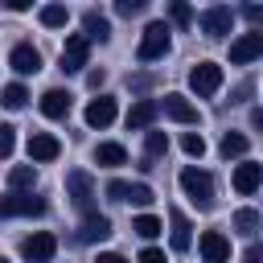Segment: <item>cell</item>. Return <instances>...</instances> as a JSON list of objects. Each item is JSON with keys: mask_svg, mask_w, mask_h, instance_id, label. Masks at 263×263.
Returning a JSON list of instances; mask_svg holds the SVG:
<instances>
[{"mask_svg": "<svg viewBox=\"0 0 263 263\" xmlns=\"http://www.w3.org/2000/svg\"><path fill=\"white\" fill-rule=\"evenodd\" d=\"M181 189L189 193V201L197 210H210L214 205V177L205 168H181Z\"/></svg>", "mask_w": 263, "mask_h": 263, "instance_id": "6da1fadb", "label": "cell"}, {"mask_svg": "<svg viewBox=\"0 0 263 263\" xmlns=\"http://www.w3.org/2000/svg\"><path fill=\"white\" fill-rule=\"evenodd\" d=\"M66 197H70V205L78 214H90L95 210V181H90L86 168H70L66 173Z\"/></svg>", "mask_w": 263, "mask_h": 263, "instance_id": "7a4b0ae2", "label": "cell"}, {"mask_svg": "<svg viewBox=\"0 0 263 263\" xmlns=\"http://www.w3.org/2000/svg\"><path fill=\"white\" fill-rule=\"evenodd\" d=\"M168 53V25L164 21H152L144 33H140V45H136V58L140 62H156Z\"/></svg>", "mask_w": 263, "mask_h": 263, "instance_id": "3957f363", "label": "cell"}, {"mask_svg": "<svg viewBox=\"0 0 263 263\" xmlns=\"http://www.w3.org/2000/svg\"><path fill=\"white\" fill-rule=\"evenodd\" d=\"M37 214H45V201L25 189H12L8 197H0V218H37Z\"/></svg>", "mask_w": 263, "mask_h": 263, "instance_id": "277c9868", "label": "cell"}, {"mask_svg": "<svg viewBox=\"0 0 263 263\" xmlns=\"http://www.w3.org/2000/svg\"><path fill=\"white\" fill-rule=\"evenodd\" d=\"M189 86H193L197 99L218 95V86H222V66H218V62H197V66L189 70Z\"/></svg>", "mask_w": 263, "mask_h": 263, "instance_id": "5b68a950", "label": "cell"}, {"mask_svg": "<svg viewBox=\"0 0 263 263\" xmlns=\"http://www.w3.org/2000/svg\"><path fill=\"white\" fill-rule=\"evenodd\" d=\"M21 255H25L29 263H49V259L58 255V238L45 234V230H37V234H29V238L21 242Z\"/></svg>", "mask_w": 263, "mask_h": 263, "instance_id": "8992f818", "label": "cell"}, {"mask_svg": "<svg viewBox=\"0 0 263 263\" xmlns=\"http://www.w3.org/2000/svg\"><path fill=\"white\" fill-rule=\"evenodd\" d=\"M86 58H90V41H86L82 33L66 37V45H62V70H66V74H78V70L86 66Z\"/></svg>", "mask_w": 263, "mask_h": 263, "instance_id": "52a82bcc", "label": "cell"}, {"mask_svg": "<svg viewBox=\"0 0 263 263\" xmlns=\"http://www.w3.org/2000/svg\"><path fill=\"white\" fill-rule=\"evenodd\" d=\"M197 251H201L205 263H230V238H226L222 230H205V234L197 238Z\"/></svg>", "mask_w": 263, "mask_h": 263, "instance_id": "ba28073f", "label": "cell"}, {"mask_svg": "<svg viewBox=\"0 0 263 263\" xmlns=\"http://www.w3.org/2000/svg\"><path fill=\"white\" fill-rule=\"evenodd\" d=\"M259 53H263V33H259V29L242 33L238 41H230V62H234V66H247V62H255Z\"/></svg>", "mask_w": 263, "mask_h": 263, "instance_id": "9c48e42d", "label": "cell"}, {"mask_svg": "<svg viewBox=\"0 0 263 263\" xmlns=\"http://www.w3.org/2000/svg\"><path fill=\"white\" fill-rule=\"evenodd\" d=\"M230 25H234V12H230L226 4H214V8L201 12V33H205V37H226Z\"/></svg>", "mask_w": 263, "mask_h": 263, "instance_id": "30bf717a", "label": "cell"}, {"mask_svg": "<svg viewBox=\"0 0 263 263\" xmlns=\"http://www.w3.org/2000/svg\"><path fill=\"white\" fill-rule=\"evenodd\" d=\"M58 152H62L58 136H49V132H33L29 136V160L45 164V160H58Z\"/></svg>", "mask_w": 263, "mask_h": 263, "instance_id": "8fae6325", "label": "cell"}, {"mask_svg": "<svg viewBox=\"0 0 263 263\" xmlns=\"http://www.w3.org/2000/svg\"><path fill=\"white\" fill-rule=\"evenodd\" d=\"M8 66H12L16 74H37V70H41V53H37L29 41H21V45H12V53H8Z\"/></svg>", "mask_w": 263, "mask_h": 263, "instance_id": "7c38bea8", "label": "cell"}, {"mask_svg": "<svg viewBox=\"0 0 263 263\" xmlns=\"http://www.w3.org/2000/svg\"><path fill=\"white\" fill-rule=\"evenodd\" d=\"M86 123H90V127H111V123H115V99H111V95L90 99V103H86Z\"/></svg>", "mask_w": 263, "mask_h": 263, "instance_id": "4fadbf2b", "label": "cell"}, {"mask_svg": "<svg viewBox=\"0 0 263 263\" xmlns=\"http://www.w3.org/2000/svg\"><path fill=\"white\" fill-rule=\"evenodd\" d=\"M103 238H111V218H103V214H82V230H78V242H103Z\"/></svg>", "mask_w": 263, "mask_h": 263, "instance_id": "5bb4252c", "label": "cell"}, {"mask_svg": "<svg viewBox=\"0 0 263 263\" xmlns=\"http://www.w3.org/2000/svg\"><path fill=\"white\" fill-rule=\"evenodd\" d=\"M259 181H263V164H255V160H242V164L234 168V189H238L242 197H251V193L259 189Z\"/></svg>", "mask_w": 263, "mask_h": 263, "instance_id": "9a60e30c", "label": "cell"}, {"mask_svg": "<svg viewBox=\"0 0 263 263\" xmlns=\"http://www.w3.org/2000/svg\"><path fill=\"white\" fill-rule=\"evenodd\" d=\"M164 115L168 119H177V123H197V107L185 99V95H164Z\"/></svg>", "mask_w": 263, "mask_h": 263, "instance_id": "2e32d148", "label": "cell"}, {"mask_svg": "<svg viewBox=\"0 0 263 263\" xmlns=\"http://www.w3.org/2000/svg\"><path fill=\"white\" fill-rule=\"evenodd\" d=\"M156 111H160V103H152V99L132 103V111H127V127H132V132H148L152 119H156Z\"/></svg>", "mask_w": 263, "mask_h": 263, "instance_id": "e0dca14e", "label": "cell"}, {"mask_svg": "<svg viewBox=\"0 0 263 263\" xmlns=\"http://www.w3.org/2000/svg\"><path fill=\"white\" fill-rule=\"evenodd\" d=\"M41 115H49V119L70 115V90H62V86L45 90V95H41Z\"/></svg>", "mask_w": 263, "mask_h": 263, "instance_id": "ac0fdd59", "label": "cell"}, {"mask_svg": "<svg viewBox=\"0 0 263 263\" xmlns=\"http://www.w3.org/2000/svg\"><path fill=\"white\" fill-rule=\"evenodd\" d=\"M168 226H173V234H168V242H173V251H189V242H193V226H189V218L181 214V210H168Z\"/></svg>", "mask_w": 263, "mask_h": 263, "instance_id": "d6986e66", "label": "cell"}, {"mask_svg": "<svg viewBox=\"0 0 263 263\" xmlns=\"http://www.w3.org/2000/svg\"><path fill=\"white\" fill-rule=\"evenodd\" d=\"M82 37H86V41H107V37H111V21L90 8V12L82 16Z\"/></svg>", "mask_w": 263, "mask_h": 263, "instance_id": "ffe728a7", "label": "cell"}, {"mask_svg": "<svg viewBox=\"0 0 263 263\" xmlns=\"http://www.w3.org/2000/svg\"><path fill=\"white\" fill-rule=\"evenodd\" d=\"M95 160H99L103 168H119V164H127V148L107 140V144H99V148H95Z\"/></svg>", "mask_w": 263, "mask_h": 263, "instance_id": "44dd1931", "label": "cell"}, {"mask_svg": "<svg viewBox=\"0 0 263 263\" xmlns=\"http://www.w3.org/2000/svg\"><path fill=\"white\" fill-rule=\"evenodd\" d=\"M0 103H4V107H8V111H21V107H25V103H29V90H25V86H21V82H8V86H4V90H0Z\"/></svg>", "mask_w": 263, "mask_h": 263, "instance_id": "7402d4cb", "label": "cell"}, {"mask_svg": "<svg viewBox=\"0 0 263 263\" xmlns=\"http://www.w3.org/2000/svg\"><path fill=\"white\" fill-rule=\"evenodd\" d=\"M33 181H37V168H33V164L8 168V185H12V189H33Z\"/></svg>", "mask_w": 263, "mask_h": 263, "instance_id": "603a6c76", "label": "cell"}, {"mask_svg": "<svg viewBox=\"0 0 263 263\" xmlns=\"http://www.w3.org/2000/svg\"><path fill=\"white\" fill-rule=\"evenodd\" d=\"M234 230L247 234V238H255L259 234V210H238L234 214Z\"/></svg>", "mask_w": 263, "mask_h": 263, "instance_id": "cb8c5ba5", "label": "cell"}, {"mask_svg": "<svg viewBox=\"0 0 263 263\" xmlns=\"http://www.w3.org/2000/svg\"><path fill=\"white\" fill-rule=\"evenodd\" d=\"M144 152H148V160L164 156V152H168V136H164V132H144Z\"/></svg>", "mask_w": 263, "mask_h": 263, "instance_id": "d4e9b609", "label": "cell"}, {"mask_svg": "<svg viewBox=\"0 0 263 263\" xmlns=\"http://www.w3.org/2000/svg\"><path fill=\"white\" fill-rule=\"evenodd\" d=\"M247 144H251V140H247L242 132H226V136H222V156H226V160H230V156H242Z\"/></svg>", "mask_w": 263, "mask_h": 263, "instance_id": "484cf974", "label": "cell"}, {"mask_svg": "<svg viewBox=\"0 0 263 263\" xmlns=\"http://www.w3.org/2000/svg\"><path fill=\"white\" fill-rule=\"evenodd\" d=\"M168 16H173V25H177V29L193 25V8H189L185 0H168Z\"/></svg>", "mask_w": 263, "mask_h": 263, "instance_id": "4316f807", "label": "cell"}, {"mask_svg": "<svg viewBox=\"0 0 263 263\" xmlns=\"http://www.w3.org/2000/svg\"><path fill=\"white\" fill-rule=\"evenodd\" d=\"M132 230H136L140 238H156V234H160V218H152V214H140V218L132 222Z\"/></svg>", "mask_w": 263, "mask_h": 263, "instance_id": "83f0119b", "label": "cell"}, {"mask_svg": "<svg viewBox=\"0 0 263 263\" xmlns=\"http://www.w3.org/2000/svg\"><path fill=\"white\" fill-rule=\"evenodd\" d=\"M41 25H45V29L66 25V8H62V4H45V8H41Z\"/></svg>", "mask_w": 263, "mask_h": 263, "instance_id": "f1b7e54d", "label": "cell"}, {"mask_svg": "<svg viewBox=\"0 0 263 263\" xmlns=\"http://www.w3.org/2000/svg\"><path fill=\"white\" fill-rule=\"evenodd\" d=\"M123 201H132V205H152L156 197H152V189H148V185H127Z\"/></svg>", "mask_w": 263, "mask_h": 263, "instance_id": "f546056e", "label": "cell"}, {"mask_svg": "<svg viewBox=\"0 0 263 263\" xmlns=\"http://www.w3.org/2000/svg\"><path fill=\"white\" fill-rule=\"evenodd\" d=\"M12 144H16V127L12 123H0V160L12 156Z\"/></svg>", "mask_w": 263, "mask_h": 263, "instance_id": "4dcf8cb0", "label": "cell"}, {"mask_svg": "<svg viewBox=\"0 0 263 263\" xmlns=\"http://www.w3.org/2000/svg\"><path fill=\"white\" fill-rule=\"evenodd\" d=\"M181 148H185L189 156H201V152H205V140H201V132H185V136H181Z\"/></svg>", "mask_w": 263, "mask_h": 263, "instance_id": "1f68e13d", "label": "cell"}, {"mask_svg": "<svg viewBox=\"0 0 263 263\" xmlns=\"http://www.w3.org/2000/svg\"><path fill=\"white\" fill-rule=\"evenodd\" d=\"M148 8V0H115V12L119 16H140Z\"/></svg>", "mask_w": 263, "mask_h": 263, "instance_id": "d6a6232c", "label": "cell"}, {"mask_svg": "<svg viewBox=\"0 0 263 263\" xmlns=\"http://www.w3.org/2000/svg\"><path fill=\"white\" fill-rule=\"evenodd\" d=\"M242 16H247L251 25H259V21H263V8H259L255 0H247V4H242Z\"/></svg>", "mask_w": 263, "mask_h": 263, "instance_id": "836d02e7", "label": "cell"}, {"mask_svg": "<svg viewBox=\"0 0 263 263\" xmlns=\"http://www.w3.org/2000/svg\"><path fill=\"white\" fill-rule=\"evenodd\" d=\"M123 193H127V181H111V185H107V197H111V201H123Z\"/></svg>", "mask_w": 263, "mask_h": 263, "instance_id": "e575fe53", "label": "cell"}, {"mask_svg": "<svg viewBox=\"0 0 263 263\" xmlns=\"http://www.w3.org/2000/svg\"><path fill=\"white\" fill-rule=\"evenodd\" d=\"M140 263H164V251H156V247H144V251H140Z\"/></svg>", "mask_w": 263, "mask_h": 263, "instance_id": "d590c367", "label": "cell"}, {"mask_svg": "<svg viewBox=\"0 0 263 263\" xmlns=\"http://www.w3.org/2000/svg\"><path fill=\"white\" fill-rule=\"evenodd\" d=\"M0 8H8V12H25V8H33V0H0Z\"/></svg>", "mask_w": 263, "mask_h": 263, "instance_id": "8d00e7d4", "label": "cell"}, {"mask_svg": "<svg viewBox=\"0 0 263 263\" xmlns=\"http://www.w3.org/2000/svg\"><path fill=\"white\" fill-rule=\"evenodd\" d=\"M259 259H263V251H259V242H251L247 255H242V263H259Z\"/></svg>", "mask_w": 263, "mask_h": 263, "instance_id": "74e56055", "label": "cell"}, {"mask_svg": "<svg viewBox=\"0 0 263 263\" xmlns=\"http://www.w3.org/2000/svg\"><path fill=\"white\" fill-rule=\"evenodd\" d=\"M95 263H127V259H123V255H115V251H103Z\"/></svg>", "mask_w": 263, "mask_h": 263, "instance_id": "f35d334b", "label": "cell"}, {"mask_svg": "<svg viewBox=\"0 0 263 263\" xmlns=\"http://www.w3.org/2000/svg\"><path fill=\"white\" fill-rule=\"evenodd\" d=\"M86 82H90V86L99 90V86H103V70H90V74H86Z\"/></svg>", "mask_w": 263, "mask_h": 263, "instance_id": "ab89813d", "label": "cell"}, {"mask_svg": "<svg viewBox=\"0 0 263 263\" xmlns=\"http://www.w3.org/2000/svg\"><path fill=\"white\" fill-rule=\"evenodd\" d=\"M0 263H8V259H0Z\"/></svg>", "mask_w": 263, "mask_h": 263, "instance_id": "60d3db41", "label": "cell"}]
</instances>
